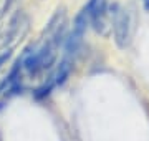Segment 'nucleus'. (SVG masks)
I'll return each mask as SVG.
<instances>
[{
    "mask_svg": "<svg viewBox=\"0 0 149 141\" xmlns=\"http://www.w3.org/2000/svg\"><path fill=\"white\" fill-rule=\"evenodd\" d=\"M114 42L119 48H128L133 38L134 30V13L129 7H118V10L113 15V25H111Z\"/></svg>",
    "mask_w": 149,
    "mask_h": 141,
    "instance_id": "f257e3e1",
    "label": "nucleus"
},
{
    "mask_svg": "<svg viewBox=\"0 0 149 141\" xmlns=\"http://www.w3.org/2000/svg\"><path fill=\"white\" fill-rule=\"evenodd\" d=\"M73 65H74V58H71V57H63V60L56 65V70L52 73L56 87H63L66 83L70 73L73 70Z\"/></svg>",
    "mask_w": 149,
    "mask_h": 141,
    "instance_id": "20e7f679",
    "label": "nucleus"
},
{
    "mask_svg": "<svg viewBox=\"0 0 149 141\" xmlns=\"http://www.w3.org/2000/svg\"><path fill=\"white\" fill-rule=\"evenodd\" d=\"M28 27H30V18L23 10H17L15 15L10 18L8 22V28L3 37H0V50L5 48H12L13 42L17 40H22V37L28 32Z\"/></svg>",
    "mask_w": 149,
    "mask_h": 141,
    "instance_id": "f03ea898",
    "label": "nucleus"
},
{
    "mask_svg": "<svg viewBox=\"0 0 149 141\" xmlns=\"http://www.w3.org/2000/svg\"><path fill=\"white\" fill-rule=\"evenodd\" d=\"M12 55H13V48H5L0 52V68L7 65V61L12 58Z\"/></svg>",
    "mask_w": 149,
    "mask_h": 141,
    "instance_id": "0eeeda50",
    "label": "nucleus"
},
{
    "mask_svg": "<svg viewBox=\"0 0 149 141\" xmlns=\"http://www.w3.org/2000/svg\"><path fill=\"white\" fill-rule=\"evenodd\" d=\"M18 2H20V0H3V3H2V7H0V18L5 17L7 13H10L12 8H13Z\"/></svg>",
    "mask_w": 149,
    "mask_h": 141,
    "instance_id": "423d86ee",
    "label": "nucleus"
},
{
    "mask_svg": "<svg viewBox=\"0 0 149 141\" xmlns=\"http://www.w3.org/2000/svg\"><path fill=\"white\" fill-rule=\"evenodd\" d=\"M55 87H56V85H55L53 76L50 75L47 80H45L42 85H40V87H37L35 90H33V98H35V100H38V101H40V100H45V98H47L50 93L53 91Z\"/></svg>",
    "mask_w": 149,
    "mask_h": 141,
    "instance_id": "39448f33",
    "label": "nucleus"
},
{
    "mask_svg": "<svg viewBox=\"0 0 149 141\" xmlns=\"http://www.w3.org/2000/svg\"><path fill=\"white\" fill-rule=\"evenodd\" d=\"M143 5H144V10H149V0H143Z\"/></svg>",
    "mask_w": 149,
    "mask_h": 141,
    "instance_id": "1a4fd4ad",
    "label": "nucleus"
},
{
    "mask_svg": "<svg viewBox=\"0 0 149 141\" xmlns=\"http://www.w3.org/2000/svg\"><path fill=\"white\" fill-rule=\"evenodd\" d=\"M66 23H68V13H66V8H65V7H58V8L55 10L53 15L50 17V20L47 22V25H45V28H43V32H42L40 40H47V38H50L56 30H58V28H61L63 25H66Z\"/></svg>",
    "mask_w": 149,
    "mask_h": 141,
    "instance_id": "7ed1b4c3",
    "label": "nucleus"
},
{
    "mask_svg": "<svg viewBox=\"0 0 149 141\" xmlns=\"http://www.w3.org/2000/svg\"><path fill=\"white\" fill-rule=\"evenodd\" d=\"M7 101H8V100H5V98H3V96H0V111H2V110L5 108Z\"/></svg>",
    "mask_w": 149,
    "mask_h": 141,
    "instance_id": "6e6552de",
    "label": "nucleus"
}]
</instances>
